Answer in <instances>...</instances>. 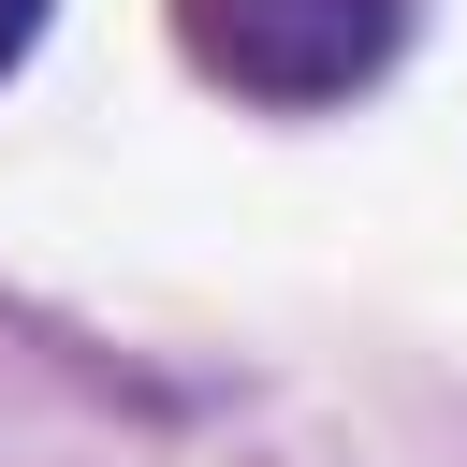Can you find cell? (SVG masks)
I'll return each mask as SVG.
<instances>
[{
    "label": "cell",
    "mask_w": 467,
    "mask_h": 467,
    "mask_svg": "<svg viewBox=\"0 0 467 467\" xmlns=\"http://www.w3.org/2000/svg\"><path fill=\"white\" fill-rule=\"evenodd\" d=\"M409 15L423 0H175V44H190L204 88H234L263 117H321V102L394 73Z\"/></svg>",
    "instance_id": "1"
},
{
    "label": "cell",
    "mask_w": 467,
    "mask_h": 467,
    "mask_svg": "<svg viewBox=\"0 0 467 467\" xmlns=\"http://www.w3.org/2000/svg\"><path fill=\"white\" fill-rule=\"evenodd\" d=\"M44 15H58V0H0V73H15L29 44H44Z\"/></svg>",
    "instance_id": "2"
}]
</instances>
